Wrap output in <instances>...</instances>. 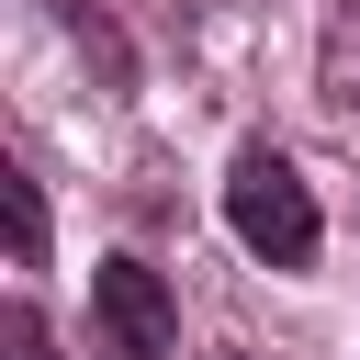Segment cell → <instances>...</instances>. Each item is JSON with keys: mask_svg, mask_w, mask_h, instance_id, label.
Instances as JSON below:
<instances>
[{"mask_svg": "<svg viewBox=\"0 0 360 360\" xmlns=\"http://www.w3.org/2000/svg\"><path fill=\"white\" fill-rule=\"evenodd\" d=\"M11 214H22V270H45V191L11 169Z\"/></svg>", "mask_w": 360, "mask_h": 360, "instance_id": "obj_4", "label": "cell"}, {"mask_svg": "<svg viewBox=\"0 0 360 360\" xmlns=\"http://www.w3.org/2000/svg\"><path fill=\"white\" fill-rule=\"evenodd\" d=\"M315 101L338 124H360V0H326V34H315Z\"/></svg>", "mask_w": 360, "mask_h": 360, "instance_id": "obj_3", "label": "cell"}, {"mask_svg": "<svg viewBox=\"0 0 360 360\" xmlns=\"http://www.w3.org/2000/svg\"><path fill=\"white\" fill-rule=\"evenodd\" d=\"M11 360H56V338H45V315H34V304H11Z\"/></svg>", "mask_w": 360, "mask_h": 360, "instance_id": "obj_5", "label": "cell"}, {"mask_svg": "<svg viewBox=\"0 0 360 360\" xmlns=\"http://www.w3.org/2000/svg\"><path fill=\"white\" fill-rule=\"evenodd\" d=\"M180 349V292L146 259H101L90 270V360H169Z\"/></svg>", "mask_w": 360, "mask_h": 360, "instance_id": "obj_2", "label": "cell"}, {"mask_svg": "<svg viewBox=\"0 0 360 360\" xmlns=\"http://www.w3.org/2000/svg\"><path fill=\"white\" fill-rule=\"evenodd\" d=\"M225 236H236L259 270H315V248H326V214H315L304 169H292L270 135H248V146L225 158Z\"/></svg>", "mask_w": 360, "mask_h": 360, "instance_id": "obj_1", "label": "cell"}]
</instances>
